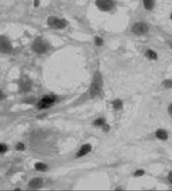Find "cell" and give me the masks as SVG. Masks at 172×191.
<instances>
[{"label":"cell","mask_w":172,"mask_h":191,"mask_svg":"<svg viewBox=\"0 0 172 191\" xmlns=\"http://www.w3.org/2000/svg\"><path fill=\"white\" fill-rule=\"evenodd\" d=\"M102 86H103V82H102L101 74L99 72H95L90 87V95L92 97H95L99 95L102 91Z\"/></svg>","instance_id":"1"},{"label":"cell","mask_w":172,"mask_h":191,"mask_svg":"<svg viewBox=\"0 0 172 191\" xmlns=\"http://www.w3.org/2000/svg\"><path fill=\"white\" fill-rule=\"evenodd\" d=\"M149 31V27L148 25L143 22V21H140V22H136L132 28H131V32L136 34V35H143L145 34L147 32Z\"/></svg>","instance_id":"2"},{"label":"cell","mask_w":172,"mask_h":191,"mask_svg":"<svg viewBox=\"0 0 172 191\" xmlns=\"http://www.w3.org/2000/svg\"><path fill=\"white\" fill-rule=\"evenodd\" d=\"M33 51H34L35 53H37V54H43V53H46V52L47 51L48 45H47V44H46L44 40L38 38V39H36V40L33 42Z\"/></svg>","instance_id":"3"},{"label":"cell","mask_w":172,"mask_h":191,"mask_svg":"<svg viewBox=\"0 0 172 191\" xmlns=\"http://www.w3.org/2000/svg\"><path fill=\"white\" fill-rule=\"evenodd\" d=\"M48 25L54 29H63L66 27L67 25V21L65 19H58L57 17H49L48 18Z\"/></svg>","instance_id":"4"},{"label":"cell","mask_w":172,"mask_h":191,"mask_svg":"<svg viewBox=\"0 0 172 191\" xmlns=\"http://www.w3.org/2000/svg\"><path fill=\"white\" fill-rule=\"evenodd\" d=\"M55 101H56L55 96H52V95L46 96L38 103V107L40 109H46V108L50 107L55 103Z\"/></svg>","instance_id":"5"},{"label":"cell","mask_w":172,"mask_h":191,"mask_svg":"<svg viewBox=\"0 0 172 191\" xmlns=\"http://www.w3.org/2000/svg\"><path fill=\"white\" fill-rule=\"evenodd\" d=\"M96 6L99 9L108 11L114 6V3L112 0H96Z\"/></svg>","instance_id":"6"},{"label":"cell","mask_w":172,"mask_h":191,"mask_svg":"<svg viewBox=\"0 0 172 191\" xmlns=\"http://www.w3.org/2000/svg\"><path fill=\"white\" fill-rule=\"evenodd\" d=\"M1 51L4 54H8L12 51V46L10 42L7 40V38L2 36L1 37Z\"/></svg>","instance_id":"7"},{"label":"cell","mask_w":172,"mask_h":191,"mask_svg":"<svg viewBox=\"0 0 172 191\" xmlns=\"http://www.w3.org/2000/svg\"><path fill=\"white\" fill-rule=\"evenodd\" d=\"M91 150H92V146H91L90 144H85V145H83V146L80 149L79 152L77 153V157H82V156L86 155L87 153H89V152L91 151Z\"/></svg>","instance_id":"8"},{"label":"cell","mask_w":172,"mask_h":191,"mask_svg":"<svg viewBox=\"0 0 172 191\" xmlns=\"http://www.w3.org/2000/svg\"><path fill=\"white\" fill-rule=\"evenodd\" d=\"M43 185V180L40 178H33L29 182V187L31 189H39Z\"/></svg>","instance_id":"9"},{"label":"cell","mask_w":172,"mask_h":191,"mask_svg":"<svg viewBox=\"0 0 172 191\" xmlns=\"http://www.w3.org/2000/svg\"><path fill=\"white\" fill-rule=\"evenodd\" d=\"M156 136L157 138L161 139V140H167L168 138H169V135H168V132L164 129H158L157 130L156 132Z\"/></svg>","instance_id":"10"},{"label":"cell","mask_w":172,"mask_h":191,"mask_svg":"<svg viewBox=\"0 0 172 191\" xmlns=\"http://www.w3.org/2000/svg\"><path fill=\"white\" fill-rule=\"evenodd\" d=\"M20 91H28L30 90V88H31V82H30V80H28V79L22 80V81L20 82Z\"/></svg>","instance_id":"11"},{"label":"cell","mask_w":172,"mask_h":191,"mask_svg":"<svg viewBox=\"0 0 172 191\" xmlns=\"http://www.w3.org/2000/svg\"><path fill=\"white\" fill-rule=\"evenodd\" d=\"M143 6L145 9L151 10L155 6V0H143Z\"/></svg>","instance_id":"12"},{"label":"cell","mask_w":172,"mask_h":191,"mask_svg":"<svg viewBox=\"0 0 172 191\" xmlns=\"http://www.w3.org/2000/svg\"><path fill=\"white\" fill-rule=\"evenodd\" d=\"M145 55H146V57H147L149 59H151V60H156V59H157V53H156L155 51H153V50H147L146 53H145Z\"/></svg>","instance_id":"13"},{"label":"cell","mask_w":172,"mask_h":191,"mask_svg":"<svg viewBox=\"0 0 172 191\" xmlns=\"http://www.w3.org/2000/svg\"><path fill=\"white\" fill-rule=\"evenodd\" d=\"M35 169L38 171H46L47 169V165L43 163H38L35 164Z\"/></svg>","instance_id":"14"},{"label":"cell","mask_w":172,"mask_h":191,"mask_svg":"<svg viewBox=\"0 0 172 191\" xmlns=\"http://www.w3.org/2000/svg\"><path fill=\"white\" fill-rule=\"evenodd\" d=\"M122 105H123V104H122V102H121L120 100H115L114 102H113V107H114L116 110L121 109V108H122Z\"/></svg>","instance_id":"15"},{"label":"cell","mask_w":172,"mask_h":191,"mask_svg":"<svg viewBox=\"0 0 172 191\" xmlns=\"http://www.w3.org/2000/svg\"><path fill=\"white\" fill-rule=\"evenodd\" d=\"M95 126H97V127H103L106 123H105V120L103 119V118H98V119H96L95 121V123H94Z\"/></svg>","instance_id":"16"},{"label":"cell","mask_w":172,"mask_h":191,"mask_svg":"<svg viewBox=\"0 0 172 191\" xmlns=\"http://www.w3.org/2000/svg\"><path fill=\"white\" fill-rule=\"evenodd\" d=\"M163 85L165 88L167 89H172V80L171 79H166L164 82H163Z\"/></svg>","instance_id":"17"},{"label":"cell","mask_w":172,"mask_h":191,"mask_svg":"<svg viewBox=\"0 0 172 191\" xmlns=\"http://www.w3.org/2000/svg\"><path fill=\"white\" fill-rule=\"evenodd\" d=\"M95 45H96L97 46H101V45H103V40H102L100 37H95Z\"/></svg>","instance_id":"18"},{"label":"cell","mask_w":172,"mask_h":191,"mask_svg":"<svg viewBox=\"0 0 172 191\" xmlns=\"http://www.w3.org/2000/svg\"><path fill=\"white\" fill-rule=\"evenodd\" d=\"M7 150V146L2 143V144L0 145V152H1V154H3L4 152H6Z\"/></svg>","instance_id":"19"},{"label":"cell","mask_w":172,"mask_h":191,"mask_svg":"<svg viewBox=\"0 0 172 191\" xmlns=\"http://www.w3.org/2000/svg\"><path fill=\"white\" fill-rule=\"evenodd\" d=\"M143 174H144V171H143V170H137V171L135 172L134 176H142Z\"/></svg>","instance_id":"20"},{"label":"cell","mask_w":172,"mask_h":191,"mask_svg":"<svg viewBox=\"0 0 172 191\" xmlns=\"http://www.w3.org/2000/svg\"><path fill=\"white\" fill-rule=\"evenodd\" d=\"M16 148H17L18 151H21V150H24V145H23L22 143H19V144L16 146Z\"/></svg>","instance_id":"21"},{"label":"cell","mask_w":172,"mask_h":191,"mask_svg":"<svg viewBox=\"0 0 172 191\" xmlns=\"http://www.w3.org/2000/svg\"><path fill=\"white\" fill-rule=\"evenodd\" d=\"M169 114H170V116L172 117V104L170 105V107H169Z\"/></svg>","instance_id":"22"},{"label":"cell","mask_w":172,"mask_h":191,"mask_svg":"<svg viewBox=\"0 0 172 191\" xmlns=\"http://www.w3.org/2000/svg\"><path fill=\"white\" fill-rule=\"evenodd\" d=\"M102 127H103V129H104L105 131H108V130L109 129V127H108V126L107 124H105V125H104V126H103Z\"/></svg>","instance_id":"23"},{"label":"cell","mask_w":172,"mask_h":191,"mask_svg":"<svg viewBox=\"0 0 172 191\" xmlns=\"http://www.w3.org/2000/svg\"><path fill=\"white\" fill-rule=\"evenodd\" d=\"M169 180H170V182L172 184V171L169 174Z\"/></svg>","instance_id":"24"},{"label":"cell","mask_w":172,"mask_h":191,"mask_svg":"<svg viewBox=\"0 0 172 191\" xmlns=\"http://www.w3.org/2000/svg\"><path fill=\"white\" fill-rule=\"evenodd\" d=\"M39 5V0H34V6H37Z\"/></svg>","instance_id":"25"},{"label":"cell","mask_w":172,"mask_h":191,"mask_svg":"<svg viewBox=\"0 0 172 191\" xmlns=\"http://www.w3.org/2000/svg\"><path fill=\"white\" fill-rule=\"evenodd\" d=\"M170 19H172V13H171V15H170Z\"/></svg>","instance_id":"26"},{"label":"cell","mask_w":172,"mask_h":191,"mask_svg":"<svg viewBox=\"0 0 172 191\" xmlns=\"http://www.w3.org/2000/svg\"><path fill=\"white\" fill-rule=\"evenodd\" d=\"M170 46H171V47H172V43H171V45H170Z\"/></svg>","instance_id":"27"}]
</instances>
